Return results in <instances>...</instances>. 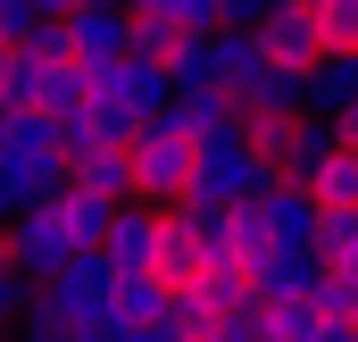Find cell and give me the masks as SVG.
Here are the masks:
<instances>
[{
	"label": "cell",
	"mask_w": 358,
	"mask_h": 342,
	"mask_svg": "<svg viewBox=\"0 0 358 342\" xmlns=\"http://www.w3.org/2000/svg\"><path fill=\"white\" fill-rule=\"evenodd\" d=\"M50 192H59V117L0 109V217H17Z\"/></svg>",
	"instance_id": "1"
},
{
	"label": "cell",
	"mask_w": 358,
	"mask_h": 342,
	"mask_svg": "<svg viewBox=\"0 0 358 342\" xmlns=\"http://www.w3.org/2000/svg\"><path fill=\"white\" fill-rule=\"evenodd\" d=\"M267 175L275 167L242 142V134H208V142H192V167H183L176 200H192V209H234V200H250Z\"/></svg>",
	"instance_id": "2"
},
{
	"label": "cell",
	"mask_w": 358,
	"mask_h": 342,
	"mask_svg": "<svg viewBox=\"0 0 358 342\" xmlns=\"http://www.w3.org/2000/svg\"><path fill=\"white\" fill-rule=\"evenodd\" d=\"M183 167H192V134H183L176 117H167V109L134 117V134H125V184H134V200L167 209L183 192Z\"/></svg>",
	"instance_id": "3"
},
{
	"label": "cell",
	"mask_w": 358,
	"mask_h": 342,
	"mask_svg": "<svg viewBox=\"0 0 358 342\" xmlns=\"http://www.w3.org/2000/svg\"><path fill=\"white\" fill-rule=\"evenodd\" d=\"M108 284H117V267H108L100 251H67L42 284H34L25 309H42V317H59V326H84V317L108 309Z\"/></svg>",
	"instance_id": "4"
},
{
	"label": "cell",
	"mask_w": 358,
	"mask_h": 342,
	"mask_svg": "<svg viewBox=\"0 0 358 342\" xmlns=\"http://www.w3.org/2000/svg\"><path fill=\"white\" fill-rule=\"evenodd\" d=\"M0 251H8L17 267H25V275H34V284H42L59 259L76 251V242H67V226H59V200H34V209L0 217Z\"/></svg>",
	"instance_id": "5"
},
{
	"label": "cell",
	"mask_w": 358,
	"mask_h": 342,
	"mask_svg": "<svg viewBox=\"0 0 358 342\" xmlns=\"http://www.w3.org/2000/svg\"><path fill=\"white\" fill-rule=\"evenodd\" d=\"M59 42L76 67H108L125 50V0H67L59 8Z\"/></svg>",
	"instance_id": "6"
},
{
	"label": "cell",
	"mask_w": 358,
	"mask_h": 342,
	"mask_svg": "<svg viewBox=\"0 0 358 342\" xmlns=\"http://www.w3.org/2000/svg\"><path fill=\"white\" fill-rule=\"evenodd\" d=\"M242 275H250V292H259V301H308L325 267H317L308 242H259V251L242 259Z\"/></svg>",
	"instance_id": "7"
},
{
	"label": "cell",
	"mask_w": 358,
	"mask_h": 342,
	"mask_svg": "<svg viewBox=\"0 0 358 342\" xmlns=\"http://www.w3.org/2000/svg\"><path fill=\"white\" fill-rule=\"evenodd\" d=\"M100 259L117 275H150V259H159V209L150 200H117L108 226H100Z\"/></svg>",
	"instance_id": "8"
},
{
	"label": "cell",
	"mask_w": 358,
	"mask_h": 342,
	"mask_svg": "<svg viewBox=\"0 0 358 342\" xmlns=\"http://www.w3.org/2000/svg\"><path fill=\"white\" fill-rule=\"evenodd\" d=\"M250 34H259V50L283 59V67H308V59L325 50V34H317V8H308V0H267V17H259Z\"/></svg>",
	"instance_id": "9"
},
{
	"label": "cell",
	"mask_w": 358,
	"mask_h": 342,
	"mask_svg": "<svg viewBox=\"0 0 358 342\" xmlns=\"http://www.w3.org/2000/svg\"><path fill=\"white\" fill-rule=\"evenodd\" d=\"M358 100V50H317L308 76H300V109L308 117H350Z\"/></svg>",
	"instance_id": "10"
},
{
	"label": "cell",
	"mask_w": 358,
	"mask_h": 342,
	"mask_svg": "<svg viewBox=\"0 0 358 342\" xmlns=\"http://www.w3.org/2000/svg\"><path fill=\"white\" fill-rule=\"evenodd\" d=\"M308 226H317V200H308V184L267 175V184H259V234H267V242H308Z\"/></svg>",
	"instance_id": "11"
},
{
	"label": "cell",
	"mask_w": 358,
	"mask_h": 342,
	"mask_svg": "<svg viewBox=\"0 0 358 342\" xmlns=\"http://www.w3.org/2000/svg\"><path fill=\"white\" fill-rule=\"evenodd\" d=\"M342 142H350V117H308V109H300V117H292V142H283V167H275V175H292V184H300L317 159H334Z\"/></svg>",
	"instance_id": "12"
},
{
	"label": "cell",
	"mask_w": 358,
	"mask_h": 342,
	"mask_svg": "<svg viewBox=\"0 0 358 342\" xmlns=\"http://www.w3.org/2000/svg\"><path fill=\"white\" fill-rule=\"evenodd\" d=\"M167 117H176L192 142H208V134H234L242 100H234V92H167Z\"/></svg>",
	"instance_id": "13"
},
{
	"label": "cell",
	"mask_w": 358,
	"mask_h": 342,
	"mask_svg": "<svg viewBox=\"0 0 358 342\" xmlns=\"http://www.w3.org/2000/svg\"><path fill=\"white\" fill-rule=\"evenodd\" d=\"M167 317V284L159 275H117L108 284V326L125 334V326H159Z\"/></svg>",
	"instance_id": "14"
},
{
	"label": "cell",
	"mask_w": 358,
	"mask_h": 342,
	"mask_svg": "<svg viewBox=\"0 0 358 342\" xmlns=\"http://www.w3.org/2000/svg\"><path fill=\"white\" fill-rule=\"evenodd\" d=\"M50 200H59L67 242H76V251H100V226H108V209H117V200H100V192H84V184H59Z\"/></svg>",
	"instance_id": "15"
},
{
	"label": "cell",
	"mask_w": 358,
	"mask_h": 342,
	"mask_svg": "<svg viewBox=\"0 0 358 342\" xmlns=\"http://www.w3.org/2000/svg\"><path fill=\"white\" fill-rule=\"evenodd\" d=\"M300 76H308V67H283V59H259V67L242 76V92H234V100H242V109H300Z\"/></svg>",
	"instance_id": "16"
},
{
	"label": "cell",
	"mask_w": 358,
	"mask_h": 342,
	"mask_svg": "<svg viewBox=\"0 0 358 342\" xmlns=\"http://www.w3.org/2000/svg\"><path fill=\"white\" fill-rule=\"evenodd\" d=\"M300 184H308V200H317V209H358V159H350V142H342L334 159H317Z\"/></svg>",
	"instance_id": "17"
},
{
	"label": "cell",
	"mask_w": 358,
	"mask_h": 342,
	"mask_svg": "<svg viewBox=\"0 0 358 342\" xmlns=\"http://www.w3.org/2000/svg\"><path fill=\"white\" fill-rule=\"evenodd\" d=\"M308 251H317V267H358V209H317Z\"/></svg>",
	"instance_id": "18"
},
{
	"label": "cell",
	"mask_w": 358,
	"mask_h": 342,
	"mask_svg": "<svg viewBox=\"0 0 358 342\" xmlns=\"http://www.w3.org/2000/svg\"><path fill=\"white\" fill-rule=\"evenodd\" d=\"M325 317H358V267H325L317 275V292H308Z\"/></svg>",
	"instance_id": "19"
},
{
	"label": "cell",
	"mask_w": 358,
	"mask_h": 342,
	"mask_svg": "<svg viewBox=\"0 0 358 342\" xmlns=\"http://www.w3.org/2000/svg\"><path fill=\"white\" fill-rule=\"evenodd\" d=\"M308 8H317L325 50H358V0H308Z\"/></svg>",
	"instance_id": "20"
},
{
	"label": "cell",
	"mask_w": 358,
	"mask_h": 342,
	"mask_svg": "<svg viewBox=\"0 0 358 342\" xmlns=\"http://www.w3.org/2000/svg\"><path fill=\"white\" fill-rule=\"evenodd\" d=\"M25 301H34V275L0 251V326H17V309H25Z\"/></svg>",
	"instance_id": "21"
},
{
	"label": "cell",
	"mask_w": 358,
	"mask_h": 342,
	"mask_svg": "<svg viewBox=\"0 0 358 342\" xmlns=\"http://www.w3.org/2000/svg\"><path fill=\"white\" fill-rule=\"evenodd\" d=\"M308 309H317V301H308ZM300 342H358V317H325V309H317V317L300 326Z\"/></svg>",
	"instance_id": "22"
},
{
	"label": "cell",
	"mask_w": 358,
	"mask_h": 342,
	"mask_svg": "<svg viewBox=\"0 0 358 342\" xmlns=\"http://www.w3.org/2000/svg\"><path fill=\"white\" fill-rule=\"evenodd\" d=\"M267 0H217V25H259Z\"/></svg>",
	"instance_id": "23"
},
{
	"label": "cell",
	"mask_w": 358,
	"mask_h": 342,
	"mask_svg": "<svg viewBox=\"0 0 358 342\" xmlns=\"http://www.w3.org/2000/svg\"><path fill=\"white\" fill-rule=\"evenodd\" d=\"M34 8H42V17H59V8H67V0H34Z\"/></svg>",
	"instance_id": "24"
},
{
	"label": "cell",
	"mask_w": 358,
	"mask_h": 342,
	"mask_svg": "<svg viewBox=\"0 0 358 342\" xmlns=\"http://www.w3.org/2000/svg\"><path fill=\"white\" fill-rule=\"evenodd\" d=\"M0 67H8V42H0Z\"/></svg>",
	"instance_id": "25"
},
{
	"label": "cell",
	"mask_w": 358,
	"mask_h": 342,
	"mask_svg": "<svg viewBox=\"0 0 358 342\" xmlns=\"http://www.w3.org/2000/svg\"><path fill=\"white\" fill-rule=\"evenodd\" d=\"M0 342H8V326H0Z\"/></svg>",
	"instance_id": "26"
}]
</instances>
